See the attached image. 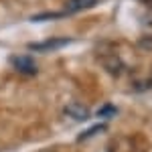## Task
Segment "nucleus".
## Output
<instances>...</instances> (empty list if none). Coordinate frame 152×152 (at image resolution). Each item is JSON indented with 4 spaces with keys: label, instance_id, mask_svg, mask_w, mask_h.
Segmentation results:
<instances>
[{
    "label": "nucleus",
    "instance_id": "nucleus-5",
    "mask_svg": "<svg viewBox=\"0 0 152 152\" xmlns=\"http://www.w3.org/2000/svg\"><path fill=\"white\" fill-rule=\"evenodd\" d=\"M102 130H105V126H104V124H97V126H94V128H89V130H85V132H81V134H79V142L87 140L89 136H95V134H97V132H102Z\"/></svg>",
    "mask_w": 152,
    "mask_h": 152
},
{
    "label": "nucleus",
    "instance_id": "nucleus-4",
    "mask_svg": "<svg viewBox=\"0 0 152 152\" xmlns=\"http://www.w3.org/2000/svg\"><path fill=\"white\" fill-rule=\"evenodd\" d=\"M65 114L73 120H87L89 118V110L83 104H69L65 105Z\"/></svg>",
    "mask_w": 152,
    "mask_h": 152
},
{
    "label": "nucleus",
    "instance_id": "nucleus-2",
    "mask_svg": "<svg viewBox=\"0 0 152 152\" xmlns=\"http://www.w3.org/2000/svg\"><path fill=\"white\" fill-rule=\"evenodd\" d=\"M71 39L69 37H63V39H49V41H43V43H33L31 49L33 51H55V49H61L65 47V45H69Z\"/></svg>",
    "mask_w": 152,
    "mask_h": 152
},
{
    "label": "nucleus",
    "instance_id": "nucleus-1",
    "mask_svg": "<svg viewBox=\"0 0 152 152\" xmlns=\"http://www.w3.org/2000/svg\"><path fill=\"white\" fill-rule=\"evenodd\" d=\"M10 65L18 71V73H23V75H37V71H39L35 59L26 57V55H12Z\"/></svg>",
    "mask_w": 152,
    "mask_h": 152
},
{
    "label": "nucleus",
    "instance_id": "nucleus-6",
    "mask_svg": "<svg viewBox=\"0 0 152 152\" xmlns=\"http://www.w3.org/2000/svg\"><path fill=\"white\" fill-rule=\"evenodd\" d=\"M116 114V105H112V104H107V105H104L99 112H97V116H102V118H110V116H114Z\"/></svg>",
    "mask_w": 152,
    "mask_h": 152
},
{
    "label": "nucleus",
    "instance_id": "nucleus-3",
    "mask_svg": "<svg viewBox=\"0 0 152 152\" xmlns=\"http://www.w3.org/2000/svg\"><path fill=\"white\" fill-rule=\"evenodd\" d=\"M97 0H67L65 2V14H73V12H81L91 8Z\"/></svg>",
    "mask_w": 152,
    "mask_h": 152
}]
</instances>
